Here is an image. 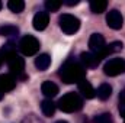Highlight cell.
Wrapping results in <instances>:
<instances>
[{
  "label": "cell",
  "instance_id": "1",
  "mask_svg": "<svg viewBox=\"0 0 125 123\" xmlns=\"http://www.w3.org/2000/svg\"><path fill=\"white\" fill-rule=\"evenodd\" d=\"M58 75L61 81H64L65 84H74V83L79 84L86 75V68L80 61H76L74 58H71L61 65Z\"/></svg>",
  "mask_w": 125,
  "mask_h": 123
},
{
  "label": "cell",
  "instance_id": "2",
  "mask_svg": "<svg viewBox=\"0 0 125 123\" xmlns=\"http://www.w3.org/2000/svg\"><path fill=\"white\" fill-rule=\"evenodd\" d=\"M57 106L64 113H74V112H79L83 107V100H82V97L77 93L70 91L67 94H64L58 100Z\"/></svg>",
  "mask_w": 125,
  "mask_h": 123
},
{
  "label": "cell",
  "instance_id": "3",
  "mask_svg": "<svg viewBox=\"0 0 125 123\" xmlns=\"http://www.w3.org/2000/svg\"><path fill=\"white\" fill-rule=\"evenodd\" d=\"M58 23H60L61 31L65 35H74L80 29V19L73 16V15H68V13H64V15L60 16Z\"/></svg>",
  "mask_w": 125,
  "mask_h": 123
},
{
  "label": "cell",
  "instance_id": "4",
  "mask_svg": "<svg viewBox=\"0 0 125 123\" xmlns=\"http://www.w3.org/2000/svg\"><path fill=\"white\" fill-rule=\"evenodd\" d=\"M19 49L23 55L26 57H31V55H35L38 51H39V41L32 36V35H26L21 39L19 42Z\"/></svg>",
  "mask_w": 125,
  "mask_h": 123
},
{
  "label": "cell",
  "instance_id": "5",
  "mask_svg": "<svg viewBox=\"0 0 125 123\" xmlns=\"http://www.w3.org/2000/svg\"><path fill=\"white\" fill-rule=\"evenodd\" d=\"M103 72L108 77H116L119 74H125V60L112 58L103 65Z\"/></svg>",
  "mask_w": 125,
  "mask_h": 123
},
{
  "label": "cell",
  "instance_id": "6",
  "mask_svg": "<svg viewBox=\"0 0 125 123\" xmlns=\"http://www.w3.org/2000/svg\"><path fill=\"white\" fill-rule=\"evenodd\" d=\"M122 23H124V19H122V15L119 10L116 9H112L111 12H108L106 15V25L111 28V29H121L122 28Z\"/></svg>",
  "mask_w": 125,
  "mask_h": 123
},
{
  "label": "cell",
  "instance_id": "7",
  "mask_svg": "<svg viewBox=\"0 0 125 123\" xmlns=\"http://www.w3.org/2000/svg\"><path fill=\"white\" fill-rule=\"evenodd\" d=\"M7 65L10 68V71L13 74H16V77H23L25 78V74H23V70H25V61L22 57H19L18 54L13 55L9 61H7Z\"/></svg>",
  "mask_w": 125,
  "mask_h": 123
},
{
  "label": "cell",
  "instance_id": "8",
  "mask_svg": "<svg viewBox=\"0 0 125 123\" xmlns=\"http://www.w3.org/2000/svg\"><path fill=\"white\" fill-rule=\"evenodd\" d=\"M15 87H16V78L9 74H1L0 75V100L4 97V93L12 91Z\"/></svg>",
  "mask_w": 125,
  "mask_h": 123
},
{
  "label": "cell",
  "instance_id": "9",
  "mask_svg": "<svg viewBox=\"0 0 125 123\" xmlns=\"http://www.w3.org/2000/svg\"><path fill=\"white\" fill-rule=\"evenodd\" d=\"M89 46H90V51L93 54H100L105 46H106V42H105V38L100 35V33H92L90 39H89Z\"/></svg>",
  "mask_w": 125,
  "mask_h": 123
},
{
  "label": "cell",
  "instance_id": "10",
  "mask_svg": "<svg viewBox=\"0 0 125 123\" xmlns=\"http://www.w3.org/2000/svg\"><path fill=\"white\" fill-rule=\"evenodd\" d=\"M50 23V13L48 12H38L35 16H33V20H32V25L36 31H44Z\"/></svg>",
  "mask_w": 125,
  "mask_h": 123
},
{
  "label": "cell",
  "instance_id": "11",
  "mask_svg": "<svg viewBox=\"0 0 125 123\" xmlns=\"http://www.w3.org/2000/svg\"><path fill=\"white\" fill-rule=\"evenodd\" d=\"M80 62L83 64L84 68H96L100 61L97 60V57L93 52H82L80 54Z\"/></svg>",
  "mask_w": 125,
  "mask_h": 123
},
{
  "label": "cell",
  "instance_id": "12",
  "mask_svg": "<svg viewBox=\"0 0 125 123\" xmlns=\"http://www.w3.org/2000/svg\"><path fill=\"white\" fill-rule=\"evenodd\" d=\"M41 91L45 97L52 98V97H55L58 94V86L55 83H52V81H44L42 86H41Z\"/></svg>",
  "mask_w": 125,
  "mask_h": 123
},
{
  "label": "cell",
  "instance_id": "13",
  "mask_svg": "<svg viewBox=\"0 0 125 123\" xmlns=\"http://www.w3.org/2000/svg\"><path fill=\"white\" fill-rule=\"evenodd\" d=\"M79 91L82 93V96L86 97V98H93L94 96H96L94 88L92 87V84H90L86 78H83V80L79 83Z\"/></svg>",
  "mask_w": 125,
  "mask_h": 123
},
{
  "label": "cell",
  "instance_id": "14",
  "mask_svg": "<svg viewBox=\"0 0 125 123\" xmlns=\"http://www.w3.org/2000/svg\"><path fill=\"white\" fill-rule=\"evenodd\" d=\"M13 55H16V46H15V44L7 42L6 45H3V48L0 49V57H1V60L7 62Z\"/></svg>",
  "mask_w": 125,
  "mask_h": 123
},
{
  "label": "cell",
  "instance_id": "15",
  "mask_svg": "<svg viewBox=\"0 0 125 123\" xmlns=\"http://www.w3.org/2000/svg\"><path fill=\"white\" fill-rule=\"evenodd\" d=\"M55 109H57V104H55L51 98H47V100H44V101L41 103V110H42V113H44L47 117L54 116Z\"/></svg>",
  "mask_w": 125,
  "mask_h": 123
},
{
  "label": "cell",
  "instance_id": "16",
  "mask_svg": "<svg viewBox=\"0 0 125 123\" xmlns=\"http://www.w3.org/2000/svg\"><path fill=\"white\" fill-rule=\"evenodd\" d=\"M50 65H51V58H50L48 54H41L35 58V67L39 71H45Z\"/></svg>",
  "mask_w": 125,
  "mask_h": 123
},
{
  "label": "cell",
  "instance_id": "17",
  "mask_svg": "<svg viewBox=\"0 0 125 123\" xmlns=\"http://www.w3.org/2000/svg\"><path fill=\"white\" fill-rule=\"evenodd\" d=\"M96 94H97V97H99L100 100H108V98L112 96V87H111L109 84L103 83V84L99 86V88H97Z\"/></svg>",
  "mask_w": 125,
  "mask_h": 123
},
{
  "label": "cell",
  "instance_id": "18",
  "mask_svg": "<svg viewBox=\"0 0 125 123\" xmlns=\"http://www.w3.org/2000/svg\"><path fill=\"white\" fill-rule=\"evenodd\" d=\"M106 7H108V1H105V0H92L90 1V10L96 15L103 13L106 10Z\"/></svg>",
  "mask_w": 125,
  "mask_h": 123
},
{
  "label": "cell",
  "instance_id": "19",
  "mask_svg": "<svg viewBox=\"0 0 125 123\" xmlns=\"http://www.w3.org/2000/svg\"><path fill=\"white\" fill-rule=\"evenodd\" d=\"M7 7H9L10 12H13V13H21V12H23V9H25V3H23L22 0H9Z\"/></svg>",
  "mask_w": 125,
  "mask_h": 123
},
{
  "label": "cell",
  "instance_id": "20",
  "mask_svg": "<svg viewBox=\"0 0 125 123\" xmlns=\"http://www.w3.org/2000/svg\"><path fill=\"white\" fill-rule=\"evenodd\" d=\"M18 33H19V29L13 25H4L0 28V35H3V36H13Z\"/></svg>",
  "mask_w": 125,
  "mask_h": 123
},
{
  "label": "cell",
  "instance_id": "21",
  "mask_svg": "<svg viewBox=\"0 0 125 123\" xmlns=\"http://www.w3.org/2000/svg\"><path fill=\"white\" fill-rule=\"evenodd\" d=\"M93 122L94 123H114V120H112V116L109 113H102V114L94 116Z\"/></svg>",
  "mask_w": 125,
  "mask_h": 123
},
{
  "label": "cell",
  "instance_id": "22",
  "mask_svg": "<svg viewBox=\"0 0 125 123\" xmlns=\"http://www.w3.org/2000/svg\"><path fill=\"white\" fill-rule=\"evenodd\" d=\"M62 6V1H54V0H47L45 1V7L48 12H57Z\"/></svg>",
  "mask_w": 125,
  "mask_h": 123
},
{
  "label": "cell",
  "instance_id": "23",
  "mask_svg": "<svg viewBox=\"0 0 125 123\" xmlns=\"http://www.w3.org/2000/svg\"><path fill=\"white\" fill-rule=\"evenodd\" d=\"M106 48H108V52L109 54H115V52H119V51H122V48H124V45H122V42H112V44H109V45H106Z\"/></svg>",
  "mask_w": 125,
  "mask_h": 123
},
{
  "label": "cell",
  "instance_id": "24",
  "mask_svg": "<svg viewBox=\"0 0 125 123\" xmlns=\"http://www.w3.org/2000/svg\"><path fill=\"white\" fill-rule=\"evenodd\" d=\"M62 3L67 4V6H76V4L80 3V0H65V1H62Z\"/></svg>",
  "mask_w": 125,
  "mask_h": 123
},
{
  "label": "cell",
  "instance_id": "25",
  "mask_svg": "<svg viewBox=\"0 0 125 123\" xmlns=\"http://www.w3.org/2000/svg\"><path fill=\"white\" fill-rule=\"evenodd\" d=\"M119 113H121V116L124 119V123H125V106H119Z\"/></svg>",
  "mask_w": 125,
  "mask_h": 123
},
{
  "label": "cell",
  "instance_id": "26",
  "mask_svg": "<svg viewBox=\"0 0 125 123\" xmlns=\"http://www.w3.org/2000/svg\"><path fill=\"white\" fill-rule=\"evenodd\" d=\"M55 123H68V122H65V120H58V122H55Z\"/></svg>",
  "mask_w": 125,
  "mask_h": 123
},
{
  "label": "cell",
  "instance_id": "27",
  "mask_svg": "<svg viewBox=\"0 0 125 123\" xmlns=\"http://www.w3.org/2000/svg\"><path fill=\"white\" fill-rule=\"evenodd\" d=\"M1 62H3V60H1V57H0V67H1Z\"/></svg>",
  "mask_w": 125,
  "mask_h": 123
},
{
  "label": "cell",
  "instance_id": "28",
  "mask_svg": "<svg viewBox=\"0 0 125 123\" xmlns=\"http://www.w3.org/2000/svg\"><path fill=\"white\" fill-rule=\"evenodd\" d=\"M1 7H3V4H1V1H0V10H1Z\"/></svg>",
  "mask_w": 125,
  "mask_h": 123
}]
</instances>
